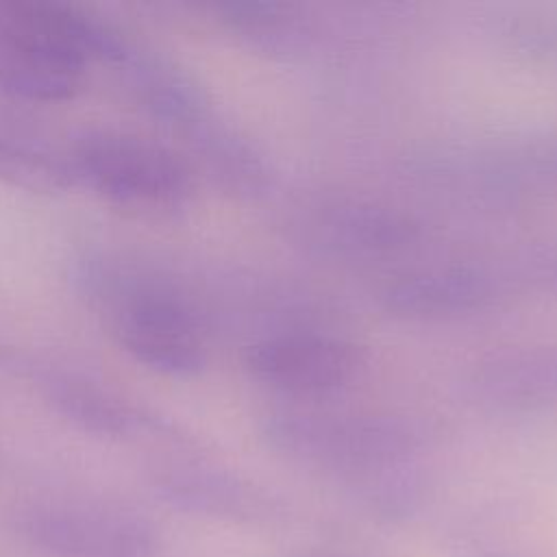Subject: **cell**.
Returning <instances> with one entry per match:
<instances>
[{
	"label": "cell",
	"mask_w": 557,
	"mask_h": 557,
	"mask_svg": "<svg viewBox=\"0 0 557 557\" xmlns=\"http://www.w3.org/2000/svg\"><path fill=\"white\" fill-rule=\"evenodd\" d=\"M76 283L113 339L144 366L170 376L205 368V313L174 274L104 250L78 261Z\"/></svg>",
	"instance_id": "cell-1"
},
{
	"label": "cell",
	"mask_w": 557,
	"mask_h": 557,
	"mask_svg": "<svg viewBox=\"0 0 557 557\" xmlns=\"http://www.w3.org/2000/svg\"><path fill=\"white\" fill-rule=\"evenodd\" d=\"M307 557H337V555H307Z\"/></svg>",
	"instance_id": "cell-17"
},
{
	"label": "cell",
	"mask_w": 557,
	"mask_h": 557,
	"mask_svg": "<svg viewBox=\"0 0 557 557\" xmlns=\"http://www.w3.org/2000/svg\"><path fill=\"white\" fill-rule=\"evenodd\" d=\"M309 209L300 231L313 246L335 255H394L413 246L420 237L418 224L394 207L359 198H333Z\"/></svg>",
	"instance_id": "cell-10"
},
{
	"label": "cell",
	"mask_w": 557,
	"mask_h": 557,
	"mask_svg": "<svg viewBox=\"0 0 557 557\" xmlns=\"http://www.w3.org/2000/svg\"><path fill=\"white\" fill-rule=\"evenodd\" d=\"M124 33L67 2L0 0V89L28 100H67L91 65H107Z\"/></svg>",
	"instance_id": "cell-2"
},
{
	"label": "cell",
	"mask_w": 557,
	"mask_h": 557,
	"mask_svg": "<svg viewBox=\"0 0 557 557\" xmlns=\"http://www.w3.org/2000/svg\"><path fill=\"white\" fill-rule=\"evenodd\" d=\"M472 396L498 411L557 409V344L492 352L470 374Z\"/></svg>",
	"instance_id": "cell-12"
},
{
	"label": "cell",
	"mask_w": 557,
	"mask_h": 557,
	"mask_svg": "<svg viewBox=\"0 0 557 557\" xmlns=\"http://www.w3.org/2000/svg\"><path fill=\"white\" fill-rule=\"evenodd\" d=\"M220 22L250 50L272 59H302L320 39V24L302 7L263 0L218 4Z\"/></svg>",
	"instance_id": "cell-14"
},
{
	"label": "cell",
	"mask_w": 557,
	"mask_h": 557,
	"mask_svg": "<svg viewBox=\"0 0 557 557\" xmlns=\"http://www.w3.org/2000/svg\"><path fill=\"white\" fill-rule=\"evenodd\" d=\"M516 287L557 296V246L527 250L509 270Z\"/></svg>",
	"instance_id": "cell-16"
},
{
	"label": "cell",
	"mask_w": 557,
	"mask_h": 557,
	"mask_svg": "<svg viewBox=\"0 0 557 557\" xmlns=\"http://www.w3.org/2000/svg\"><path fill=\"white\" fill-rule=\"evenodd\" d=\"M107 67L117 72L122 85L139 107L181 139L218 111L194 74L128 35H124Z\"/></svg>",
	"instance_id": "cell-8"
},
{
	"label": "cell",
	"mask_w": 557,
	"mask_h": 557,
	"mask_svg": "<svg viewBox=\"0 0 557 557\" xmlns=\"http://www.w3.org/2000/svg\"><path fill=\"white\" fill-rule=\"evenodd\" d=\"M183 144L198 168L224 191L257 200L272 187V163L263 150L220 111L189 133Z\"/></svg>",
	"instance_id": "cell-13"
},
{
	"label": "cell",
	"mask_w": 557,
	"mask_h": 557,
	"mask_svg": "<svg viewBox=\"0 0 557 557\" xmlns=\"http://www.w3.org/2000/svg\"><path fill=\"white\" fill-rule=\"evenodd\" d=\"M0 361H2V350H0Z\"/></svg>",
	"instance_id": "cell-18"
},
{
	"label": "cell",
	"mask_w": 557,
	"mask_h": 557,
	"mask_svg": "<svg viewBox=\"0 0 557 557\" xmlns=\"http://www.w3.org/2000/svg\"><path fill=\"white\" fill-rule=\"evenodd\" d=\"M261 440L287 461L344 476L357 485L426 450L431 431L407 413L281 407L261 416Z\"/></svg>",
	"instance_id": "cell-3"
},
{
	"label": "cell",
	"mask_w": 557,
	"mask_h": 557,
	"mask_svg": "<svg viewBox=\"0 0 557 557\" xmlns=\"http://www.w3.org/2000/svg\"><path fill=\"white\" fill-rule=\"evenodd\" d=\"M0 181L33 194H59L74 187L65 148L0 122Z\"/></svg>",
	"instance_id": "cell-15"
},
{
	"label": "cell",
	"mask_w": 557,
	"mask_h": 557,
	"mask_svg": "<svg viewBox=\"0 0 557 557\" xmlns=\"http://www.w3.org/2000/svg\"><path fill=\"white\" fill-rule=\"evenodd\" d=\"M17 531L30 544L61 557H148L157 540L144 516L74 496L26 505L17 513Z\"/></svg>",
	"instance_id": "cell-5"
},
{
	"label": "cell",
	"mask_w": 557,
	"mask_h": 557,
	"mask_svg": "<svg viewBox=\"0 0 557 557\" xmlns=\"http://www.w3.org/2000/svg\"><path fill=\"white\" fill-rule=\"evenodd\" d=\"M74 187L139 218H172L194 198V172L172 148L146 135L91 126L63 146Z\"/></svg>",
	"instance_id": "cell-4"
},
{
	"label": "cell",
	"mask_w": 557,
	"mask_h": 557,
	"mask_svg": "<svg viewBox=\"0 0 557 557\" xmlns=\"http://www.w3.org/2000/svg\"><path fill=\"white\" fill-rule=\"evenodd\" d=\"M509 272L450 265L405 274L381 292L387 313L413 322L463 320L496 309L513 292Z\"/></svg>",
	"instance_id": "cell-7"
},
{
	"label": "cell",
	"mask_w": 557,
	"mask_h": 557,
	"mask_svg": "<svg viewBox=\"0 0 557 557\" xmlns=\"http://www.w3.org/2000/svg\"><path fill=\"white\" fill-rule=\"evenodd\" d=\"M244 368L257 383L294 398H318L350 387L366 370V352L350 339L281 329L244 348Z\"/></svg>",
	"instance_id": "cell-6"
},
{
	"label": "cell",
	"mask_w": 557,
	"mask_h": 557,
	"mask_svg": "<svg viewBox=\"0 0 557 557\" xmlns=\"http://www.w3.org/2000/svg\"><path fill=\"white\" fill-rule=\"evenodd\" d=\"M37 387L61 418L100 437L139 440L172 431L165 420L154 418L113 385L72 366L39 368Z\"/></svg>",
	"instance_id": "cell-9"
},
{
	"label": "cell",
	"mask_w": 557,
	"mask_h": 557,
	"mask_svg": "<svg viewBox=\"0 0 557 557\" xmlns=\"http://www.w3.org/2000/svg\"><path fill=\"white\" fill-rule=\"evenodd\" d=\"M159 494L174 507L237 522H268L281 516V503L233 472L202 463H172L157 472Z\"/></svg>",
	"instance_id": "cell-11"
}]
</instances>
